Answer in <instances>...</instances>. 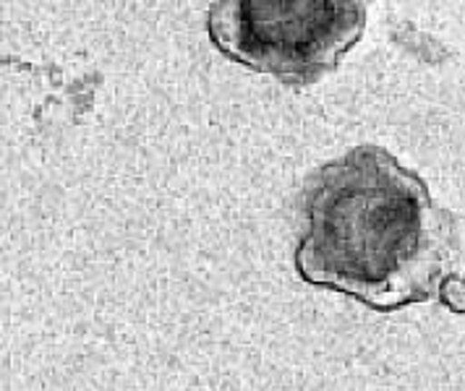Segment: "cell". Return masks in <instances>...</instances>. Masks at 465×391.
Here are the masks:
<instances>
[{"instance_id": "obj_1", "label": "cell", "mask_w": 465, "mask_h": 391, "mask_svg": "<svg viewBox=\"0 0 465 391\" xmlns=\"http://www.w3.org/2000/svg\"><path fill=\"white\" fill-rule=\"evenodd\" d=\"M298 277L374 310L434 300L452 264L450 214L416 172L363 144L314 172L303 196Z\"/></svg>"}, {"instance_id": "obj_2", "label": "cell", "mask_w": 465, "mask_h": 391, "mask_svg": "<svg viewBox=\"0 0 465 391\" xmlns=\"http://www.w3.org/2000/svg\"><path fill=\"white\" fill-rule=\"evenodd\" d=\"M366 11L351 0H220L207 29L231 61L288 83L317 82L359 42Z\"/></svg>"}]
</instances>
